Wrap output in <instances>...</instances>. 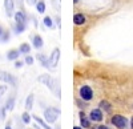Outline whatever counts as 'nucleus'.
Instances as JSON below:
<instances>
[{"label": "nucleus", "instance_id": "obj_1", "mask_svg": "<svg viewBox=\"0 0 133 129\" xmlns=\"http://www.w3.org/2000/svg\"><path fill=\"white\" fill-rule=\"evenodd\" d=\"M37 81L44 84L48 89H51L52 92L56 93V96L60 99V88H59V83L57 80H55L51 74H40V76L37 77Z\"/></svg>", "mask_w": 133, "mask_h": 129}, {"label": "nucleus", "instance_id": "obj_2", "mask_svg": "<svg viewBox=\"0 0 133 129\" xmlns=\"http://www.w3.org/2000/svg\"><path fill=\"white\" fill-rule=\"evenodd\" d=\"M60 109L57 108H53V106H51V108H47L45 111H44V120H45L48 124H53L57 121V117L60 116Z\"/></svg>", "mask_w": 133, "mask_h": 129}, {"label": "nucleus", "instance_id": "obj_3", "mask_svg": "<svg viewBox=\"0 0 133 129\" xmlns=\"http://www.w3.org/2000/svg\"><path fill=\"white\" fill-rule=\"evenodd\" d=\"M0 81H3L8 85H12V87H16L17 85V79L5 71H0Z\"/></svg>", "mask_w": 133, "mask_h": 129}, {"label": "nucleus", "instance_id": "obj_4", "mask_svg": "<svg viewBox=\"0 0 133 129\" xmlns=\"http://www.w3.org/2000/svg\"><path fill=\"white\" fill-rule=\"evenodd\" d=\"M112 124L117 126L118 129H125L128 125V120H127V117L121 116V114H115L112 117Z\"/></svg>", "mask_w": 133, "mask_h": 129}, {"label": "nucleus", "instance_id": "obj_5", "mask_svg": "<svg viewBox=\"0 0 133 129\" xmlns=\"http://www.w3.org/2000/svg\"><path fill=\"white\" fill-rule=\"evenodd\" d=\"M80 97L85 101H89L93 99V92L91 89V87H88V85H83L80 88Z\"/></svg>", "mask_w": 133, "mask_h": 129}, {"label": "nucleus", "instance_id": "obj_6", "mask_svg": "<svg viewBox=\"0 0 133 129\" xmlns=\"http://www.w3.org/2000/svg\"><path fill=\"white\" fill-rule=\"evenodd\" d=\"M59 59H60V49L59 48H55L53 52L51 53V56H49V64H51L52 68H56L57 67Z\"/></svg>", "mask_w": 133, "mask_h": 129}, {"label": "nucleus", "instance_id": "obj_7", "mask_svg": "<svg viewBox=\"0 0 133 129\" xmlns=\"http://www.w3.org/2000/svg\"><path fill=\"white\" fill-rule=\"evenodd\" d=\"M14 8H15V3L14 0H4V9H5V13L8 17H12L14 16Z\"/></svg>", "mask_w": 133, "mask_h": 129}, {"label": "nucleus", "instance_id": "obj_8", "mask_svg": "<svg viewBox=\"0 0 133 129\" xmlns=\"http://www.w3.org/2000/svg\"><path fill=\"white\" fill-rule=\"evenodd\" d=\"M20 55H21V52H20L19 49H11V51L7 52V60H9V61H15V60L19 59Z\"/></svg>", "mask_w": 133, "mask_h": 129}, {"label": "nucleus", "instance_id": "obj_9", "mask_svg": "<svg viewBox=\"0 0 133 129\" xmlns=\"http://www.w3.org/2000/svg\"><path fill=\"white\" fill-rule=\"evenodd\" d=\"M33 101H35V94L33 93H29L28 96H27V99H25V104H24V108H25V111H31L32 108H33Z\"/></svg>", "mask_w": 133, "mask_h": 129}, {"label": "nucleus", "instance_id": "obj_10", "mask_svg": "<svg viewBox=\"0 0 133 129\" xmlns=\"http://www.w3.org/2000/svg\"><path fill=\"white\" fill-rule=\"evenodd\" d=\"M91 120L92 121H101L103 120V112L101 109H92L91 111Z\"/></svg>", "mask_w": 133, "mask_h": 129}, {"label": "nucleus", "instance_id": "obj_11", "mask_svg": "<svg viewBox=\"0 0 133 129\" xmlns=\"http://www.w3.org/2000/svg\"><path fill=\"white\" fill-rule=\"evenodd\" d=\"M14 17H15L16 23H27V15H25V12H23V11H17V12H15Z\"/></svg>", "mask_w": 133, "mask_h": 129}, {"label": "nucleus", "instance_id": "obj_12", "mask_svg": "<svg viewBox=\"0 0 133 129\" xmlns=\"http://www.w3.org/2000/svg\"><path fill=\"white\" fill-rule=\"evenodd\" d=\"M32 43H33V48L36 49H40L43 45H44V41H43V37L40 35H35L32 39Z\"/></svg>", "mask_w": 133, "mask_h": 129}, {"label": "nucleus", "instance_id": "obj_13", "mask_svg": "<svg viewBox=\"0 0 133 129\" xmlns=\"http://www.w3.org/2000/svg\"><path fill=\"white\" fill-rule=\"evenodd\" d=\"M4 106H5L7 112H12L14 108H15V96H11V97H8Z\"/></svg>", "mask_w": 133, "mask_h": 129}, {"label": "nucleus", "instance_id": "obj_14", "mask_svg": "<svg viewBox=\"0 0 133 129\" xmlns=\"http://www.w3.org/2000/svg\"><path fill=\"white\" fill-rule=\"evenodd\" d=\"M32 119L35 120V121H36V123H37V124H39V125H40L43 129H52V128H51V125H49V124H48L45 120H41L39 116H35V114H33V116H32Z\"/></svg>", "mask_w": 133, "mask_h": 129}, {"label": "nucleus", "instance_id": "obj_15", "mask_svg": "<svg viewBox=\"0 0 133 129\" xmlns=\"http://www.w3.org/2000/svg\"><path fill=\"white\" fill-rule=\"evenodd\" d=\"M37 60L40 61V64L44 67V68H51V64H49V59L45 57V55H41V53H39V55L36 56Z\"/></svg>", "mask_w": 133, "mask_h": 129}, {"label": "nucleus", "instance_id": "obj_16", "mask_svg": "<svg viewBox=\"0 0 133 129\" xmlns=\"http://www.w3.org/2000/svg\"><path fill=\"white\" fill-rule=\"evenodd\" d=\"M25 29H27V24H25V23H16L15 27H14V31H15V33H16V35L23 33Z\"/></svg>", "mask_w": 133, "mask_h": 129}, {"label": "nucleus", "instance_id": "obj_17", "mask_svg": "<svg viewBox=\"0 0 133 129\" xmlns=\"http://www.w3.org/2000/svg\"><path fill=\"white\" fill-rule=\"evenodd\" d=\"M73 23H75L76 25H83V24L85 23V16H84L83 13H76V15L73 16Z\"/></svg>", "mask_w": 133, "mask_h": 129}, {"label": "nucleus", "instance_id": "obj_18", "mask_svg": "<svg viewBox=\"0 0 133 129\" xmlns=\"http://www.w3.org/2000/svg\"><path fill=\"white\" fill-rule=\"evenodd\" d=\"M80 123L83 128H91V121L87 119V116L84 112H80Z\"/></svg>", "mask_w": 133, "mask_h": 129}, {"label": "nucleus", "instance_id": "obj_19", "mask_svg": "<svg viewBox=\"0 0 133 129\" xmlns=\"http://www.w3.org/2000/svg\"><path fill=\"white\" fill-rule=\"evenodd\" d=\"M19 51L23 53V55H29V52H31V45L28 44V43H23V44L19 47Z\"/></svg>", "mask_w": 133, "mask_h": 129}, {"label": "nucleus", "instance_id": "obj_20", "mask_svg": "<svg viewBox=\"0 0 133 129\" xmlns=\"http://www.w3.org/2000/svg\"><path fill=\"white\" fill-rule=\"evenodd\" d=\"M36 9H37L39 13H44V12H45V3H44V0H37Z\"/></svg>", "mask_w": 133, "mask_h": 129}, {"label": "nucleus", "instance_id": "obj_21", "mask_svg": "<svg viewBox=\"0 0 133 129\" xmlns=\"http://www.w3.org/2000/svg\"><path fill=\"white\" fill-rule=\"evenodd\" d=\"M100 109H104L105 112H110V111H112V106H110V104L108 103V101H100Z\"/></svg>", "mask_w": 133, "mask_h": 129}, {"label": "nucleus", "instance_id": "obj_22", "mask_svg": "<svg viewBox=\"0 0 133 129\" xmlns=\"http://www.w3.org/2000/svg\"><path fill=\"white\" fill-rule=\"evenodd\" d=\"M31 119H32V116L29 114L28 111H25L23 114H21V121H23V124H29L31 123Z\"/></svg>", "mask_w": 133, "mask_h": 129}, {"label": "nucleus", "instance_id": "obj_23", "mask_svg": "<svg viewBox=\"0 0 133 129\" xmlns=\"http://www.w3.org/2000/svg\"><path fill=\"white\" fill-rule=\"evenodd\" d=\"M43 21H44V25H45L47 28H53V20L49 16H45Z\"/></svg>", "mask_w": 133, "mask_h": 129}, {"label": "nucleus", "instance_id": "obj_24", "mask_svg": "<svg viewBox=\"0 0 133 129\" xmlns=\"http://www.w3.org/2000/svg\"><path fill=\"white\" fill-rule=\"evenodd\" d=\"M9 39H11V33H9L8 31H4L3 35H2V39H0V41H2V43H7Z\"/></svg>", "mask_w": 133, "mask_h": 129}, {"label": "nucleus", "instance_id": "obj_25", "mask_svg": "<svg viewBox=\"0 0 133 129\" xmlns=\"http://www.w3.org/2000/svg\"><path fill=\"white\" fill-rule=\"evenodd\" d=\"M5 116H7V109L5 106H3V108H0V121H4Z\"/></svg>", "mask_w": 133, "mask_h": 129}, {"label": "nucleus", "instance_id": "obj_26", "mask_svg": "<svg viewBox=\"0 0 133 129\" xmlns=\"http://www.w3.org/2000/svg\"><path fill=\"white\" fill-rule=\"evenodd\" d=\"M33 61H35V59H33L31 55H27V56H25V60H24V63H25V64H28V65H32Z\"/></svg>", "mask_w": 133, "mask_h": 129}, {"label": "nucleus", "instance_id": "obj_27", "mask_svg": "<svg viewBox=\"0 0 133 129\" xmlns=\"http://www.w3.org/2000/svg\"><path fill=\"white\" fill-rule=\"evenodd\" d=\"M23 65H24V61H20L19 59H17V60H15V68H16V69L23 68Z\"/></svg>", "mask_w": 133, "mask_h": 129}, {"label": "nucleus", "instance_id": "obj_28", "mask_svg": "<svg viewBox=\"0 0 133 129\" xmlns=\"http://www.w3.org/2000/svg\"><path fill=\"white\" fill-rule=\"evenodd\" d=\"M8 91V85H0V96H3Z\"/></svg>", "mask_w": 133, "mask_h": 129}, {"label": "nucleus", "instance_id": "obj_29", "mask_svg": "<svg viewBox=\"0 0 133 129\" xmlns=\"http://www.w3.org/2000/svg\"><path fill=\"white\" fill-rule=\"evenodd\" d=\"M25 3H27L28 5H36L37 0H25Z\"/></svg>", "mask_w": 133, "mask_h": 129}, {"label": "nucleus", "instance_id": "obj_30", "mask_svg": "<svg viewBox=\"0 0 133 129\" xmlns=\"http://www.w3.org/2000/svg\"><path fill=\"white\" fill-rule=\"evenodd\" d=\"M97 129H109L107 125H100V126H97Z\"/></svg>", "mask_w": 133, "mask_h": 129}, {"label": "nucleus", "instance_id": "obj_31", "mask_svg": "<svg viewBox=\"0 0 133 129\" xmlns=\"http://www.w3.org/2000/svg\"><path fill=\"white\" fill-rule=\"evenodd\" d=\"M3 32H4V29H3V27L0 25V39H2V35H3Z\"/></svg>", "mask_w": 133, "mask_h": 129}, {"label": "nucleus", "instance_id": "obj_32", "mask_svg": "<svg viewBox=\"0 0 133 129\" xmlns=\"http://www.w3.org/2000/svg\"><path fill=\"white\" fill-rule=\"evenodd\" d=\"M4 129H12V126H11V125H9V124H7V125H5V128H4Z\"/></svg>", "mask_w": 133, "mask_h": 129}, {"label": "nucleus", "instance_id": "obj_33", "mask_svg": "<svg viewBox=\"0 0 133 129\" xmlns=\"http://www.w3.org/2000/svg\"><path fill=\"white\" fill-rule=\"evenodd\" d=\"M35 128H36V129H41V126H40V125H39V124H37V123H36V124H35Z\"/></svg>", "mask_w": 133, "mask_h": 129}, {"label": "nucleus", "instance_id": "obj_34", "mask_svg": "<svg viewBox=\"0 0 133 129\" xmlns=\"http://www.w3.org/2000/svg\"><path fill=\"white\" fill-rule=\"evenodd\" d=\"M130 126H132V129H133V117H132V120H130Z\"/></svg>", "mask_w": 133, "mask_h": 129}, {"label": "nucleus", "instance_id": "obj_35", "mask_svg": "<svg viewBox=\"0 0 133 129\" xmlns=\"http://www.w3.org/2000/svg\"><path fill=\"white\" fill-rule=\"evenodd\" d=\"M73 129H83V128H81V126H75Z\"/></svg>", "mask_w": 133, "mask_h": 129}, {"label": "nucleus", "instance_id": "obj_36", "mask_svg": "<svg viewBox=\"0 0 133 129\" xmlns=\"http://www.w3.org/2000/svg\"><path fill=\"white\" fill-rule=\"evenodd\" d=\"M73 2H75V3H79V0H73Z\"/></svg>", "mask_w": 133, "mask_h": 129}, {"label": "nucleus", "instance_id": "obj_37", "mask_svg": "<svg viewBox=\"0 0 133 129\" xmlns=\"http://www.w3.org/2000/svg\"><path fill=\"white\" fill-rule=\"evenodd\" d=\"M0 97H2V96H0Z\"/></svg>", "mask_w": 133, "mask_h": 129}, {"label": "nucleus", "instance_id": "obj_38", "mask_svg": "<svg viewBox=\"0 0 133 129\" xmlns=\"http://www.w3.org/2000/svg\"><path fill=\"white\" fill-rule=\"evenodd\" d=\"M91 129H92V128H91Z\"/></svg>", "mask_w": 133, "mask_h": 129}, {"label": "nucleus", "instance_id": "obj_39", "mask_svg": "<svg viewBox=\"0 0 133 129\" xmlns=\"http://www.w3.org/2000/svg\"><path fill=\"white\" fill-rule=\"evenodd\" d=\"M29 129H31V128H29Z\"/></svg>", "mask_w": 133, "mask_h": 129}]
</instances>
